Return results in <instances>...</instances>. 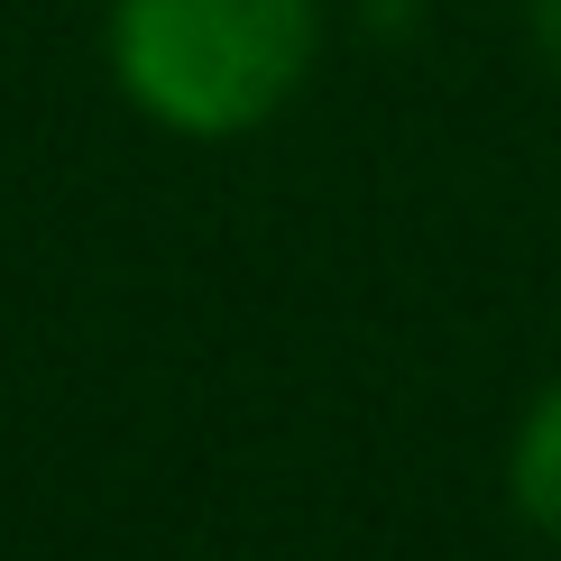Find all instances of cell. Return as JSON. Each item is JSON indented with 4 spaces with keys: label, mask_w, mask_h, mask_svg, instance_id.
Returning <instances> with one entry per match:
<instances>
[{
    "label": "cell",
    "mask_w": 561,
    "mask_h": 561,
    "mask_svg": "<svg viewBox=\"0 0 561 561\" xmlns=\"http://www.w3.org/2000/svg\"><path fill=\"white\" fill-rule=\"evenodd\" d=\"M322 0H111V75L175 138H249L304 92Z\"/></svg>",
    "instance_id": "obj_1"
},
{
    "label": "cell",
    "mask_w": 561,
    "mask_h": 561,
    "mask_svg": "<svg viewBox=\"0 0 561 561\" xmlns=\"http://www.w3.org/2000/svg\"><path fill=\"white\" fill-rule=\"evenodd\" d=\"M506 497H516V516L543 534V543H561V378L525 405L516 424V451H506Z\"/></svg>",
    "instance_id": "obj_2"
},
{
    "label": "cell",
    "mask_w": 561,
    "mask_h": 561,
    "mask_svg": "<svg viewBox=\"0 0 561 561\" xmlns=\"http://www.w3.org/2000/svg\"><path fill=\"white\" fill-rule=\"evenodd\" d=\"M525 28H534V46H543V65L561 75V0H525Z\"/></svg>",
    "instance_id": "obj_3"
}]
</instances>
